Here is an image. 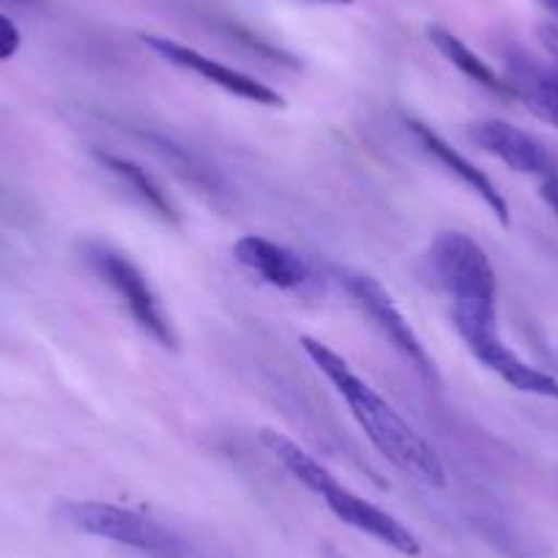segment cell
<instances>
[{
	"label": "cell",
	"mask_w": 558,
	"mask_h": 558,
	"mask_svg": "<svg viewBox=\"0 0 558 558\" xmlns=\"http://www.w3.org/2000/svg\"><path fill=\"white\" fill-rule=\"evenodd\" d=\"M469 137L476 146L490 157L501 159L509 170L525 175H539V179H550L558 175V162L534 134L523 132V129L512 126L498 118H487V121H476L469 126Z\"/></svg>",
	"instance_id": "8"
},
{
	"label": "cell",
	"mask_w": 558,
	"mask_h": 558,
	"mask_svg": "<svg viewBox=\"0 0 558 558\" xmlns=\"http://www.w3.org/2000/svg\"><path fill=\"white\" fill-rule=\"evenodd\" d=\"M405 126H408V132L416 137V143L422 146V151H425L427 157L436 159V162L441 165L449 175H454V179H458L465 190L474 192V195L480 197L487 208H490L493 217H496L498 222L509 225V203H507V197L501 195V190L493 184L490 175L482 173V170L476 168L471 159H465L458 148L449 146L447 140H444L436 129L427 126V123L408 118Z\"/></svg>",
	"instance_id": "9"
},
{
	"label": "cell",
	"mask_w": 558,
	"mask_h": 558,
	"mask_svg": "<svg viewBox=\"0 0 558 558\" xmlns=\"http://www.w3.org/2000/svg\"><path fill=\"white\" fill-rule=\"evenodd\" d=\"M539 195H542V201L547 203V208H550V211L558 217V175H550V179H542Z\"/></svg>",
	"instance_id": "17"
},
{
	"label": "cell",
	"mask_w": 558,
	"mask_h": 558,
	"mask_svg": "<svg viewBox=\"0 0 558 558\" xmlns=\"http://www.w3.org/2000/svg\"><path fill=\"white\" fill-rule=\"evenodd\" d=\"M140 41L148 47L151 52H157L159 58H165L173 66L186 69V72H195L197 77H203L206 83L217 85V88L228 90L230 96H239V99L252 101V105L263 107H286V99L279 90H274L271 85L260 83L252 74L239 72L233 66H225V63L214 61V58L203 56L195 47H186L181 41L168 39V36H140Z\"/></svg>",
	"instance_id": "7"
},
{
	"label": "cell",
	"mask_w": 558,
	"mask_h": 558,
	"mask_svg": "<svg viewBox=\"0 0 558 558\" xmlns=\"http://www.w3.org/2000/svg\"><path fill=\"white\" fill-rule=\"evenodd\" d=\"M427 39L433 41V47H436L452 66H458L460 72L469 80H474L476 85H482V88L493 90V94L498 96H512L507 80H504L490 63L482 61V58L476 56L460 36H454L452 31L441 28V25H430V28H427Z\"/></svg>",
	"instance_id": "14"
},
{
	"label": "cell",
	"mask_w": 558,
	"mask_h": 558,
	"mask_svg": "<svg viewBox=\"0 0 558 558\" xmlns=\"http://www.w3.org/2000/svg\"><path fill=\"white\" fill-rule=\"evenodd\" d=\"M96 159H99V162L105 165V168L110 170V173L116 175V179L121 181L129 192H134L140 201L146 203V206L151 208L159 219H165V222H170V225H179V219H181L179 208H175V203L170 201L168 192L162 190V184H159V181L154 179L148 170H143L137 162H132V159L118 157V154H101L99 151L96 154Z\"/></svg>",
	"instance_id": "13"
},
{
	"label": "cell",
	"mask_w": 558,
	"mask_h": 558,
	"mask_svg": "<svg viewBox=\"0 0 558 558\" xmlns=\"http://www.w3.org/2000/svg\"><path fill=\"white\" fill-rule=\"evenodd\" d=\"M430 266L438 286L452 296L454 326L469 351L498 340V277L485 246L469 233L447 230L433 241Z\"/></svg>",
	"instance_id": "2"
},
{
	"label": "cell",
	"mask_w": 558,
	"mask_h": 558,
	"mask_svg": "<svg viewBox=\"0 0 558 558\" xmlns=\"http://www.w3.org/2000/svg\"><path fill=\"white\" fill-rule=\"evenodd\" d=\"M20 45H23L20 28L7 17V14H0V61H9V58L17 56Z\"/></svg>",
	"instance_id": "15"
},
{
	"label": "cell",
	"mask_w": 558,
	"mask_h": 558,
	"mask_svg": "<svg viewBox=\"0 0 558 558\" xmlns=\"http://www.w3.org/2000/svg\"><path fill=\"white\" fill-rule=\"evenodd\" d=\"M9 3H34V0H9Z\"/></svg>",
	"instance_id": "20"
},
{
	"label": "cell",
	"mask_w": 558,
	"mask_h": 558,
	"mask_svg": "<svg viewBox=\"0 0 558 558\" xmlns=\"http://www.w3.org/2000/svg\"><path fill=\"white\" fill-rule=\"evenodd\" d=\"M235 260L279 291H304L315 279L313 266L288 246L263 235H244L233 244Z\"/></svg>",
	"instance_id": "10"
},
{
	"label": "cell",
	"mask_w": 558,
	"mask_h": 558,
	"mask_svg": "<svg viewBox=\"0 0 558 558\" xmlns=\"http://www.w3.org/2000/svg\"><path fill=\"white\" fill-rule=\"evenodd\" d=\"M340 282L348 293L353 296V302L362 307V313L373 320L375 326L380 329V335L402 353V356L411 362V367H416L418 373L425 375L427 380H438V369L436 362L430 359L427 348L422 345V340L416 337V331L411 329V324L405 320V315L397 310L395 299L389 296L384 286H380L378 279L369 277V274L362 271H340Z\"/></svg>",
	"instance_id": "6"
},
{
	"label": "cell",
	"mask_w": 558,
	"mask_h": 558,
	"mask_svg": "<svg viewBox=\"0 0 558 558\" xmlns=\"http://www.w3.org/2000/svg\"><path fill=\"white\" fill-rule=\"evenodd\" d=\"M302 348L310 359H313L315 367L331 380V386L337 389V395L348 402L353 418L359 422V427L364 430V436L369 438L375 449L389 460L391 465H397L405 474L416 476L418 482H425L430 487H444L447 485V469H444L441 458L436 454V449L418 436L405 418L367 384V380L359 378L351 369V364L340 356L337 351H331L329 345H324L315 337H302Z\"/></svg>",
	"instance_id": "1"
},
{
	"label": "cell",
	"mask_w": 558,
	"mask_h": 558,
	"mask_svg": "<svg viewBox=\"0 0 558 558\" xmlns=\"http://www.w3.org/2000/svg\"><path fill=\"white\" fill-rule=\"evenodd\" d=\"M536 36H539L542 47H545V52L550 56V66L558 72V25H539V28H536Z\"/></svg>",
	"instance_id": "16"
},
{
	"label": "cell",
	"mask_w": 558,
	"mask_h": 558,
	"mask_svg": "<svg viewBox=\"0 0 558 558\" xmlns=\"http://www.w3.org/2000/svg\"><path fill=\"white\" fill-rule=\"evenodd\" d=\"M315 3H326V7H351L353 0H315Z\"/></svg>",
	"instance_id": "19"
},
{
	"label": "cell",
	"mask_w": 558,
	"mask_h": 558,
	"mask_svg": "<svg viewBox=\"0 0 558 558\" xmlns=\"http://www.w3.org/2000/svg\"><path fill=\"white\" fill-rule=\"evenodd\" d=\"M474 356L485 364L490 373H496L498 378L507 380L512 389L525 391V395L534 397H547V400L558 402V375L545 373V369L534 367L525 359H520L507 342L498 337V340L487 342L480 351H474Z\"/></svg>",
	"instance_id": "12"
},
{
	"label": "cell",
	"mask_w": 558,
	"mask_h": 558,
	"mask_svg": "<svg viewBox=\"0 0 558 558\" xmlns=\"http://www.w3.org/2000/svg\"><path fill=\"white\" fill-rule=\"evenodd\" d=\"M83 257L90 271L121 299V304L140 329L168 351L179 348V337H175L173 324H170L159 296L154 293L151 282L123 252H118L110 244H101V241H88L83 246Z\"/></svg>",
	"instance_id": "5"
},
{
	"label": "cell",
	"mask_w": 558,
	"mask_h": 558,
	"mask_svg": "<svg viewBox=\"0 0 558 558\" xmlns=\"http://www.w3.org/2000/svg\"><path fill=\"white\" fill-rule=\"evenodd\" d=\"M58 518L80 534L132 547L146 558H203V553L175 529L116 504L66 501L58 507Z\"/></svg>",
	"instance_id": "4"
},
{
	"label": "cell",
	"mask_w": 558,
	"mask_h": 558,
	"mask_svg": "<svg viewBox=\"0 0 558 558\" xmlns=\"http://www.w3.org/2000/svg\"><path fill=\"white\" fill-rule=\"evenodd\" d=\"M260 438L263 444H266L268 452L277 458V463L282 465L293 480L302 482L310 493H315V496L331 509V514H335L340 523L373 536L380 545L391 547V550L402 553V556L416 558L418 553H422V545H418L416 534H413L411 529H405L395 514L384 512V509L375 507L373 501H367V498H362L359 493L340 485L337 476L331 474L324 463H318L313 454L304 452V449L299 447V444H293L291 438H286L277 430H263Z\"/></svg>",
	"instance_id": "3"
},
{
	"label": "cell",
	"mask_w": 558,
	"mask_h": 558,
	"mask_svg": "<svg viewBox=\"0 0 558 558\" xmlns=\"http://www.w3.org/2000/svg\"><path fill=\"white\" fill-rule=\"evenodd\" d=\"M507 85L514 99L523 101L534 116L558 129V72L545 66L525 50L507 56Z\"/></svg>",
	"instance_id": "11"
},
{
	"label": "cell",
	"mask_w": 558,
	"mask_h": 558,
	"mask_svg": "<svg viewBox=\"0 0 558 558\" xmlns=\"http://www.w3.org/2000/svg\"><path fill=\"white\" fill-rule=\"evenodd\" d=\"M553 367H556V373H558V356H553Z\"/></svg>",
	"instance_id": "21"
},
{
	"label": "cell",
	"mask_w": 558,
	"mask_h": 558,
	"mask_svg": "<svg viewBox=\"0 0 558 558\" xmlns=\"http://www.w3.org/2000/svg\"><path fill=\"white\" fill-rule=\"evenodd\" d=\"M539 3L547 9V12L553 14V17L558 20V0H539Z\"/></svg>",
	"instance_id": "18"
}]
</instances>
